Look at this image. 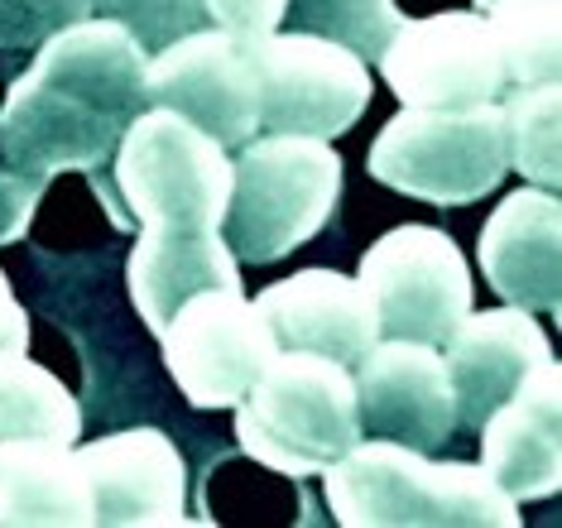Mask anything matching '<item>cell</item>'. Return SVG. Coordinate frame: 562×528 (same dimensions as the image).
<instances>
[{
    "mask_svg": "<svg viewBox=\"0 0 562 528\" xmlns=\"http://www.w3.org/2000/svg\"><path fill=\"white\" fill-rule=\"evenodd\" d=\"M505 115V149L509 169L524 173L529 183L553 188L562 183V87L539 82V87H509L501 101Z\"/></svg>",
    "mask_w": 562,
    "mask_h": 528,
    "instance_id": "obj_23",
    "label": "cell"
},
{
    "mask_svg": "<svg viewBox=\"0 0 562 528\" xmlns=\"http://www.w3.org/2000/svg\"><path fill=\"white\" fill-rule=\"evenodd\" d=\"M125 283H131L135 313L159 337V327L183 299H193L202 289H240V260L222 240V231L139 226Z\"/></svg>",
    "mask_w": 562,
    "mask_h": 528,
    "instance_id": "obj_19",
    "label": "cell"
},
{
    "mask_svg": "<svg viewBox=\"0 0 562 528\" xmlns=\"http://www.w3.org/2000/svg\"><path fill=\"white\" fill-rule=\"evenodd\" d=\"M476 260L491 289L524 313H558L562 303V202L553 188L524 183L481 226Z\"/></svg>",
    "mask_w": 562,
    "mask_h": 528,
    "instance_id": "obj_15",
    "label": "cell"
},
{
    "mask_svg": "<svg viewBox=\"0 0 562 528\" xmlns=\"http://www.w3.org/2000/svg\"><path fill=\"white\" fill-rule=\"evenodd\" d=\"M0 524L82 528L92 524V491L72 442L5 437L0 442Z\"/></svg>",
    "mask_w": 562,
    "mask_h": 528,
    "instance_id": "obj_20",
    "label": "cell"
},
{
    "mask_svg": "<svg viewBox=\"0 0 562 528\" xmlns=\"http://www.w3.org/2000/svg\"><path fill=\"white\" fill-rule=\"evenodd\" d=\"M270 322L279 351H317L356 366L380 341V317L356 274L341 269H303L260 289L250 299Z\"/></svg>",
    "mask_w": 562,
    "mask_h": 528,
    "instance_id": "obj_17",
    "label": "cell"
},
{
    "mask_svg": "<svg viewBox=\"0 0 562 528\" xmlns=\"http://www.w3.org/2000/svg\"><path fill=\"white\" fill-rule=\"evenodd\" d=\"M164 366L198 408H236L279 341L240 289H202L159 327Z\"/></svg>",
    "mask_w": 562,
    "mask_h": 528,
    "instance_id": "obj_8",
    "label": "cell"
},
{
    "mask_svg": "<svg viewBox=\"0 0 562 528\" xmlns=\"http://www.w3.org/2000/svg\"><path fill=\"white\" fill-rule=\"evenodd\" d=\"M380 72L404 106H476L509 92L495 34L476 10L408 20L385 44Z\"/></svg>",
    "mask_w": 562,
    "mask_h": 528,
    "instance_id": "obj_10",
    "label": "cell"
},
{
    "mask_svg": "<svg viewBox=\"0 0 562 528\" xmlns=\"http://www.w3.org/2000/svg\"><path fill=\"white\" fill-rule=\"evenodd\" d=\"M361 289L375 303L380 337L442 346L471 313V265L438 226H394L361 255Z\"/></svg>",
    "mask_w": 562,
    "mask_h": 528,
    "instance_id": "obj_7",
    "label": "cell"
},
{
    "mask_svg": "<svg viewBox=\"0 0 562 528\" xmlns=\"http://www.w3.org/2000/svg\"><path fill=\"white\" fill-rule=\"evenodd\" d=\"M34 72L58 82L63 92L82 97L101 115H116L125 125L149 106V92H145L149 54L116 20L82 15L63 24L44 44H34Z\"/></svg>",
    "mask_w": 562,
    "mask_h": 528,
    "instance_id": "obj_18",
    "label": "cell"
},
{
    "mask_svg": "<svg viewBox=\"0 0 562 528\" xmlns=\"http://www.w3.org/2000/svg\"><path fill=\"white\" fill-rule=\"evenodd\" d=\"M370 178L432 207L491 198L509 173L501 101L476 106H404L366 154Z\"/></svg>",
    "mask_w": 562,
    "mask_h": 528,
    "instance_id": "obj_4",
    "label": "cell"
},
{
    "mask_svg": "<svg viewBox=\"0 0 562 528\" xmlns=\"http://www.w3.org/2000/svg\"><path fill=\"white\" fill-rule=\"evenodd\" d=\"M351 380L366 437H385V442L414 447V452H438L457 432L452 380H447L438 346L380 337L351 366Z\"/></svg>",
    "mask_w": 562,
    "mask_h": 528,
    "instance_id": "obj_11",
    "label": "cell"
},
{
    "mask_svg": "<svg viewBox=\"0 0 562 528\" xmlns=\"http://www.w3.org/2000/svg\"><path fill=\"white\" fill-rule=\"evenodd\" d=\"M327 505L347 528H515L519 505L481 461H432V452L361 437L323 471Z\"/></svg>",
    "mask_w": 562,
    "mask_h": 528,
    "instance_id": "obj_1",
    "label": "cell"
},
{
    "mask_svg": "<svg viewBox=\"0 0 562 528\" xmlns=\"http://www.w3.org/2000/svg\"><path fill=\"white\" fill-rule=\"evenodd\" d=\"M92 15L116 20L145 54H159L173 38L212 24L202 0H92Z\"/></svg>",
    "mask_w": 562,
    "mask_h": 528,
    "instance_id": "obj_24",
    "label": "cell"
},
{
    "mask_svg": "<svg viewBox=\"0 0 562 528\" xmlns=\"http://www.w3.org/2000/svg\"><path fill=\"white\" fill-rule=\"evenodd\" d=\"M5 437H44V442L82 437V408L72 390L24 351H0V442Z\"/></svg>",
    "mask_w": 562,
    "mask_h": 528,
    "instance_id": "obj_21",
    "label": "cell"
},
{
    "mask_svg": "<svg viewBox=\"0 0 562 528\" xmlns=\"http://www.w3.org/2000/svg\"><path fill=\"white\" fill-rule=\"evenodd\" d=\"M438 351H442L447 380H452L457 428L476 432L481 418L491 408H501L539 360L553 356V346H548L533 313L505 303V307H485V313L471 307Z\"/></svg>",
    "mask_w": 562,
    "mask_h": 528,
    "instance_id": "obj_16",
    "label": "cell"
},
{
    "mask_svg": "<svg viewBox=\"0 0 562 528\" xmlns=\"http://www.w3.org/2000/svg\"><path fill=\"white\" fill-rule=\"evenodd\" d=\"M92 491V524L178 528L188 524V467L159 428H125L72 442Z\"/></svg>",
    "mask_w": 562,
    "mask_h": 528,
    "instance_id": "obj_13",
    "label": "cell"
},
{
    "mask_svg": "<svg viewBox=\"0 0 562 528\" xmlns=\"http://www.w3.org/2000/svg\"><path fill=\"white\" fill-rule=\"evenodd\" d=\"M116 188L135 226L222 231L232 154L169 106H145L121 131Z\"/></svg>",
    "mask_w": 562,
    "mask_h": 528,
    "instance_id": "obj_5",
    "label": "cell"
},
{
    "mask_svg": "<svg viewBox=\"0 0 562 528\" xmlns=\"http://www.w3.org/2000/svg\"><path fill=\"white\" fill-rule=\"evenodd\" d=\"M509 87L558 82L562 72V0H495L485 10Z\"/></svg>",
    "mask_w": 562,
    "mask_h": 528,
    "instance_id": "obj_22",
    "label": "cell"
},
{
    "mask_svg": "<svg viewBox=\"0 0 562 528\" xmlns=\"http://www.w3.org/2000/svg\"><path fill=\"white\" fill-rule=\"evenodd\" d=\"M145 92L149 106L178 111L226 149H240L250 135H260V82L250 44L246 34H232L222 24H202L149 54Z\"/></svg>",
    "mask_w": 562,
    "mask_h": 528,
    "instance_id": "obj_9",
    "label": "cell"
},
{
    "mask_svg": "<svg viewBox=\"0 0 562 528\" xmlns=\"http://www.w3.org/2000/svg\"><path fill=\"white\" fill-rule=\"evenodd\" d=\"M0 351H30V313L20 307L5 274H0Z\"/></svg>",
    "mask_w": 562,
    "mask_h": 528,
    "instance_id": "obj_28",
    "label": "cell"
},
{
    "mask_svg": "<svg viewBox=\"0 0 562 528\" xmlns=\"http://www.w3.org/2000/svg\"><path fill=\"white\" fill-rule=\"evenodd\" d=\"M481 467L501 491L524 499H548L562 485V370L558 356L539 360L501 408L481 418Z\"/></svg>",
    "mask_w": 562,
    "mask_h": 528,
    "instance_id": "obj_14",
    "label": "cell"
},
{
    "mask_svg": "<svg viewBox=\"0 0 562 528\" xmlns=\"http://www.w3.org/2000/svg\"><path fill=\"white\" fill-rule=\"evenodd\" d=\"M341 202V154L313 135H250L232 159L222 240L240 265H274L313 240Z\"/></svg>",
    "mask_w": 562,
    "mask_h": 528,
    "instance_id": "obj_3",
    "label": "cell"
},
{
    "mask_svg": "<svg viewBox=\"0 0 562 528\" xmlns=\"http://www.w3.org/2000/svg\"><path fill=\"white\" fill-rule=\"evenodd\" d=\"M125 121L101 115L40 72H20L0 101V159L20 173H92L116 154Z\"/></svg>",
    "mask_w": 562,
    "mask_h": 528,
    "instance_id": "obj_12",
    "label": "cell"
},
{
    "mask_svg": "<svg viewBox=\"0 0 562 528\" xmlns=\"http://www.w3.org/2000/svg\"><path fill=\"white\" fill-rule=\"evenodd\" d=\"M82 15L92 0H0V48H34Z\"/></svg>",
    "mask_w": 562,
    "mask_h": 528,
    "instance_id": "obj_25",
    "label": "cell"
},
{
    "mask_svg": "<svg viewBox=\"0 0 562 528\" xmlns=\"http://www.w3.org/2000/svg\"><path fill=\"white\" fill-rule=\"evenodd\" d=\"M236 437L279 475H323L366 437L351 366L317 351H274L236 404Z\"/></svg>",
    "mask_w": 562,
    "mask_h": 528,
    "instance_id": "obj_2",
    "label": "cell"
},
{
    "mask_svg": "<svg viewBox=\"0 0 562 528\" xmlns=\"http://www.w3.org/2000/svg\"><path fill=\"white\" fill-rule=\"evenodd\" d=\"M255 82H260V131L274 135H347L370 106V82L361 54L323 34H246Z\"/></svg>",
    "mask_w": 562,
    "mask_h": 528,
    "instance_id": "obj_6",
    "label": "cell"
},
{
    "mask_svg": "<svg viewBox=\"0 0 562 528\" xmlns=\"http://www.w3.org/2000/svg\"><path fill=\"white\" fill-rule=\"evenodd\" d=\"M40 192H44V178L20 173V169H10V164L0 169V246H10V240L24 236Z\"/></svg>",
    "mask_w": 562,
    "mask_h": 528,
    "instance_id": "obj_26",
    "label": "cell"
},
{
    "mask_svg": "<svg viewBox=\"0 0 562 528\" xmlns=\"http://www.w3.org/2000/svg\"><path fill=\"white\" fill-rule=\"evenodd\" d=\"M207 20L232 34H270L284 20L289 0H202Z\"/></svg>",
    "mask_w": 562,
    "mask_h": 528,
    "instance_id": "obj_27",
    "label": "cell"
}]
</instances>
